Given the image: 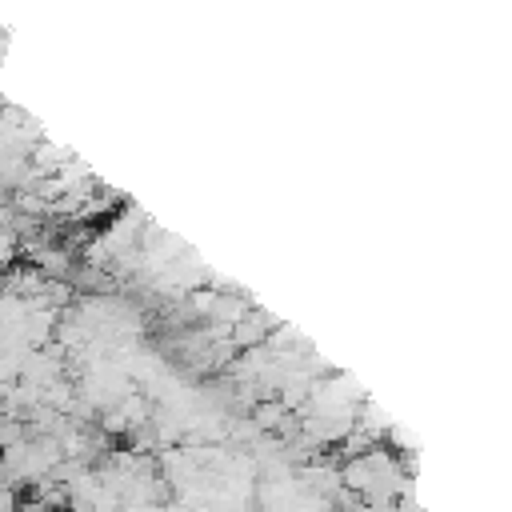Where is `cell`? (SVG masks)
I'll list each match as a JSON object with an SVG mask.
<instances>
[{
	"label": "cell",
	"instance_id": "6da1fadb",
	"mask_svg": "<svg viewBox=\"0 0 512 512\" xmlns=\"http://www.w3.org/2000/svg\"><path fill=\"white\" fill-rule=\"evenodd\" d=\"M16 252H20V240H16V232H12L8 224H0V268H8V264L16 260Z\"/></svg>",
	"mask_w": 512,
	"mask_h": 512
}]
</instances>
